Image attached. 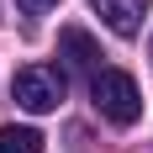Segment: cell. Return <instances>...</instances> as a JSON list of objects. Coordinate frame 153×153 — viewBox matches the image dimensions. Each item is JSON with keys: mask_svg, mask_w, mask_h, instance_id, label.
I'll return each mask as SVG.
<instances>
[{"mask_svg": "<svg viewBox=\"0 0 153 153\" xmlns=\"http://www.w3.org/2000/svg\"><path fill=\"white\" fill-rule=\"evenodd\" d=\"M90 100H95V111L111 127H132L143 116V90H137V79L127 74V69H100L90 79Z\"/></svg>", "mask_w": 153, "mask_h": 153, "instance_id": "cell-1", "label": "cell"}, {"mask_svg": "<svg viewBox=\"0 0 153 153\" xmlns=\"http://www.w3.org/2000/svg\"><path fill=\"white\" fill-rule=\"evenodd\" d=\"M11 95H16L21 111L48 116V111H58V100H63V69L58 63H27V69H16Z\"/></svg>", "mask_w": 153, "mask_h": 153, "instance_id": "cell-2", "label": "cell"}, {"mask_svg": "<svg viewBox=\"0 0 153 153\" xmlns=\"http://www.w3.org/2000/svg\"><path fill=\"white\" fill-rule=\"evenodd\" d=\"M58 58L69 63V69H79V74H100V42H95L85 27H63L58 32Z\"/></svg>", "mask_w": 153, "mask_h": 153, "instance_id": "cell-3", "label": "cell"}, {"mask_svg": "<svg viewBox=\"0 0 153 153\" xmlns=\"http://www.w3.org/2000/svg\"><path fill=\"white\" fill-rule=\"evenodd\" d=\"M90 5L100 11V21H106L116 37H137L143 11H148V0H90Z\"/></svg>", "mask_w": 153, "mask_h": 153, "instance_id": "cell-4", "label": "cell"}, {"mask_svg": "<svg viewBox=\"0 0 153 153\" xmlns=\"http://www.w3.org/2000/svg\"><path fill=\"white\" fill-rule=\"evenodd\" d=\"M0 153H42L37 127H0Z\"/></svg>", "mask_w": 153, "mask_h": 153, "instance_id": "cell-5", "label": "cell"}, {"mask_svg": "<svg viewBox=\"0 0 153 153\" xmlns=\"http://www.w3.org/2000/svg\"><path fill=\"white\" fill-rule=\"evenodd\" d=\"M21 5H27L32 16H42V11H53V5H58V0H21Z\"/></svg>", "mask_w": 153, "mask_h": 153, "instance_id": "cell-6", "label": "cell"}]
</instances>
